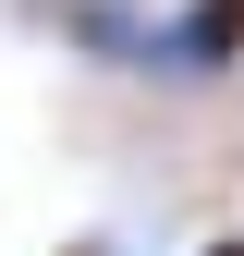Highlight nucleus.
Returning <instances> with one entry per match:
<instances>
[{
	"label": "nucleus",
	"instance_id": "nucleus-1",
	"mask_svg": "<svg viewBox=\"0 0 244 256\" xmlns=\"http://www.w3.org/2000/svg\"><path fill=\"white\" fill-rule=\"evenodd\" d=\"M244 61V0H183L159 12V74H232Z\"/></svg>",
	"mask_w": 244,
	"mask_h": 256
},
{
	"label": "nucleus",
	"instance_id": "nucleus-2",
	"mask_svg": "<svg viewBox=\"0 0 244 256\" xmlns=\"http://www.w3.org/2000/svg\"><path fill=\"white\" fill-rule=\"evenodd\" d=\"M196 256H244V232H208V244H196Z\"/></svg>",
	"mask_w": 244,
	"mask_h": 256
},
{
	"label": "nucleus",
	"instance_id": "nucleus-3",
	"mask_svg": "<svg viewBox=\"0 0 244 256\" xmlns=\"http://www.w3.org/2000/svg\"><path fill=\"white\" fill-rule=\"evenodd\" d=\"M61 256H110V244H61Z\"/></svg>",
	"mask_w": 244,
	"mask_h": 256
}]
</instances>
